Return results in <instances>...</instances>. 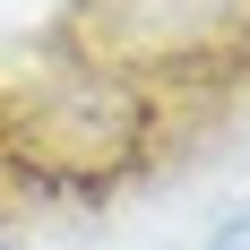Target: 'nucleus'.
<instances>
[{
	"label": "nucleus",
	"mask_w": 250,
	"mask_h": 250,
	"mask_svg": "<svg viewBox=\"0 0 250 250\" xmlns=\"http://www.w3.org/2000/svg\"><path fill=\"white\" fill-rule=\"evenodd\" d=\"M112 35L138 61H207L250 35V0H104Z\"/></svg>",
	"instance_id": "nucleus-1"
},
{
	"label": "nucleus",
	"mask_w": 250,
	"mask_h": 250,
	"mask_svg": "<svg viewBox=\"0 0 250 250\" xmlns=\"http://www.w3.org/2000/svg\"><path fill=\"white\" fill-rule=\"evenodd\" d=\"M216 250H225V242H216Z\"/></svg>",
	"instance_id": "nucleus-2"
}]
</instances>
